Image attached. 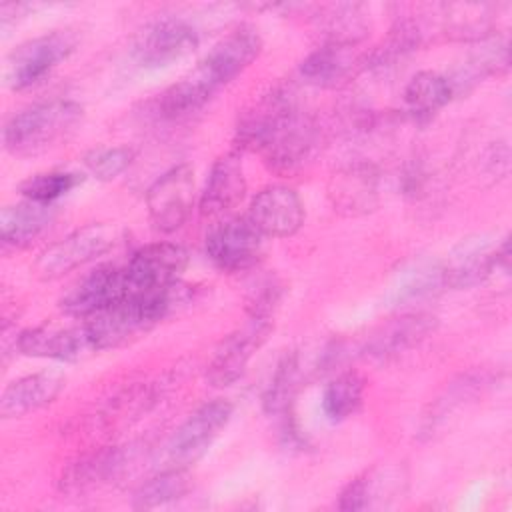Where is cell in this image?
<instances>
[{
	"mask_svg": "<svg viewBox=\"0 0 512 512\" xmlns=\"http://www.w3.org/2000/svg\"><path fill=\"white\" fill-rule=\"evenodd\" d=\"M82 118V106L74 100H48L14 114L2 132L4 148L14 156L46 150L66 136Z\"/></svg>",
	"mask_w": 512,
	"mask_h": 512,
	"instance_id": "cell-1",
	"label": "cell"
},
{
	"mask_svg": "<svg viewBox=\"0 0 512 512\" xmlns=\"http://www.w3.org/2000/svg\"><path fill=\"white\" fill-rule=\"evenodd\" d=\"M116 238V228L110 224L94 222L76 228L38 256L34 274L40 280H56L108 252L116 244Z\"/></svg>",
	"mask_w": 512,
	"mask_h": 512,
	"instance_id": "cell-2",
	"label": "cell"
},
{
	"mask_svg": "<svg viewBox=\"0 0 512 512\" xmlns=\"http://www.w3.org/2000/svg\"><path fill=\"white\" fill-rule=\"evenodd\" d=\"M74 50L76 36L68 30L50 32L20 44L8 60V86L12 90H26L38 84Z\"/></svg>",
	"mask_w": 512,
	"mask_h": 512,
	"instance_id": "cell-3",
	"label": "cell"
},
{
	"mask_svg": "<svg viewBox=\"0 0 512 512\" xmlns=\"http://www.w3.org/2000/svg\"><path fill=\"white\" fill-rule=\"evenodd\" d=\"M272 328L274 324L270 316L248 314V320L228 334L214 350L206 372L210 384L224 388L242 378L250 358L268 340Z\"/></svg>",
	"mask_w": 512,
	"mask_h": 512,
	"instance_id": "cell-4",
	"label": "cell"
},
{
	"mask_svg": "<svg viewBox=\"0 0 512 512\" xmlns=\"http://www.w3.org/2000/svg\"><path fill=\"white\" fill-rule=\"evenodd\" d=\"M234 412L228 400L216 398L196 408L168 442V458L176 468H186L206 454L212 442L226 428Z\"/></svg>",
	"mask_w": 512,
	"mask_h": 512,
	"instance_id": "cell-5",
	"label": "cell"
},
{
	"mask_svg": "<svg viewBox=\"0 0 512 512\" xmlns=\"http://www.w3.org/2000/svg\"><path fill=\"white\" fill-rule=\"evenodd\" d=\"M194 170L178 164L158 176L146 190V208L152 226L158 232L178 230L194 206Z\"/></svg>",
	"mask_w": 512,
	"mask_h": 512,
	"instance_id": "cell-6",
	"label": "cell"
},
{
	"mask_svg": "<svg viewBox=\"0 0 512 512\" xmlns=\"http://www.w3.org/2000/svg\"><path fill=\"white\" fill-rule=\"evenodd\" d=\"M508 266V238L492 242L486 236L462 240L442 264L444 288H472L482 284L498 266Z\"/></svg>",
	"mask_w": 512,
	"mask_h": 512,
	"instance_id": "cell-7",
	"label": "cell"
},
{
	"mask_svg": "<svg viewBox=\"0 0 512 512\" xmlns=\"http://www.w3.org/2000/svg\"><path fill=\"white\" fill-rule=\"evenodd\" d=\"M200 36L180 18H162L148 24L132 46V56L142 68H166L198 48Z\"/></svg>",
	"mask_w": 512,
	"mask_h": 512,
	"instance_id": "cell-8",
	"label": "cell"
},
{
	"mask_svg": "<svg viewBox=\"0 0 512 512\" xmlns=\"http://www.w3.org/2000/svg\"><path fill=\"white\" fill-rule=\"evenodd\" d=\"M206 256L222 272H244L262 256V234L242 218H228L206 236Z\"/></svg>",
	"mask_w": 512,
	"mask_h": 512,
	"instance_id": "cell-9",
	"label": "cell"
},
{
	"mask_svg": "<svg viewBox=\"0 0 512 512\" xmlns=\"http://www.w3.org/2000/svg\"><path fill=\"white\" fill-rule=\"evenodd\" d=\"M188 266V250L174 242H154L138 248L124 268L130 292L166 288L180 282Z\"/></svg>",
	"mask_w": 512,
	"mask_h": 512,
	"instance_id": "cell-10",
	"label": "cell"
},
{
	"mask_svg": "<svg viewBox=\"0 0 512 512\" xmlns=\"http://www.w3.org/2000/svg\"><path fill=\"white\" fill-rule=\"evenodd\" d=\"M318 144V128L300 108L292 112L268 138L260 150L264 162L276 174H292L300 170Z\"/></svg>",
	"mask_w": 512,
	"mask_h": 512,
	"instance_id": "cell-11",
	"label": "cell"
},
{
	"mask_svg": "<svg viewBox=\"0 0 512 512\" xmlns=\"http://www.w3.org/2000/svg\"><path fill=\"white\" fill-rule=\"evenodd\" d=\"M304 204L294 188L272 184L262 188L250 202L248 220L262 236L288 238L304 224Z\"/></svg>",
	"mask_w": 512,
	"mask_h": 512,
	"instance_id": "cell-12",
	"label": "cell"
},
{
	"mask_svg": "<svg viewBox=\"0 0 512 512\" xmlns=\"http://www.w3.org/2000/svg\"><path fill=\"white\" fill-rule=\"evenodd\" d=\"M130 294L124 268L104 264L88 272L78 280L60 300L62 310L68 316L86 320L88 316L108 308L110 304L122 300Z\"/></svg>",
	"mask_w": 512,
	"mask_h": 512,
	"instance_id": "cell-13",
	"label": "cell"
},
{
	"mask_svg": "<svg viewBox=\"0 0 512 512\" xmlns=\"http://www.w3.org/2000/svg\"><path fill=\"white\" fill-rule=\"evenodd\" d=\"M262 40L250 28H238L216 42L196 70L218 90L242 74L260 54Z\"/></svg>",
	"mask_w": 512,
	"mask_h": 512,
	"instance_id": "cell-14",
	"label": "cell"
},
{
	"mask_svg": "<svg viewBox=\"0 0 512 512\" xmlns=\"http://www.w3.org/2000/svg\"><path fill=\"white\" fill-rule=\"evenodd\" d=\"M298 110L294 92L278 86L256 100L238 120L236 142L240 150H262L272 132Z\"/></svg>",
	"mask_w": 512,
	"mask_h": 512,
	"instance_id": "cell-15",
	"label": "cell"
},
{
	"mask_svg": "<svg viewBox=\"0 0 512 512\" xmlns=\"http://www.w3.org/2000/svg\"><path fill=\"white\" fill-rule=\"evenodd\" d=\"M244 196L246 176L240 152L232 150L218 156L200 194V212L204 216H222L236 208Z\"/></svg>",
	"mask_w": 512,
	"mask_h": 512,
	"instance_id": "cell-16",
	"label": "cell"
},
{
	"mask_svg": "<svg viewBox=\"0 0 512 512\" xmlns=\"http://www.w3.org/2000/svg\"><path fill=\"white\" fill-rule=\"evenodd\" d=\"M16 348L24 356L60 362H74L86 352H92L84 326L60 328L54 324H42L20 332L16 338Z\"/></svg>",
	"mask_w": 512,
	"mask_h": 512,
	"instance_id": "cell-17",
	"label": "cell"
},
{
	"mask_svg": "<svg viewBox=\"0 0 512 512\" xmlns=\"http://www.w3.org/2000/svg\"><path fill=\"white\" fill-rule=\"evenodd\" d=\"M66 378L58 370L26 374L10 382L0 396L2 418H16L52 404L64 390Z\"/></svg>",
	"mask_w": 512,
	"mask_h": 512,
	"instance_id": "cell-18",
	"label": "cell"
},
{
	"mask_svg": "<svg viewBox=\"0 0 512 512\" xmlns=\"http://www.w3.org/2000/svg\"><path fill=\"white\" fill-rule=\"evenodd\" d=\"M378 172L372 164L356 162L332 174L328 196L334 210L344 214H362L378 202Z\"/></svg>",
	"mask_w": 512,
	"mask_h": 512,
	"instance_id": "cell-19",
	"label": "cell"
},
{
	"mask_svg": "<svg viewBox=\"0 0 512 512\" xmlns=\"http://www.w3.org/2000/svg\"><path fill=\"white\" fill-rule=\"evenodd\" d=\"M436 328V318L424 312L402 314L386 322L366 344V354L376 360H390L420 344Z\"/></svg>",
	"mask_w": 512,
	"mask_h": 512,
	"instance_id": "cell-20",
	"label": "cell"
},
{
	"mask_svg": "<svg viewBox=\"0 0 512 512\" xmlns=\"http://www.w3.org/2000/svg\"><path fill=\"white\" fill-rule=\"evenodd\" d=\"M402 482L404 480L398 468L388 466L366 470L346 484L340 494L338 508L346 512H358L386 506L388 500L398 496Z\"/></svg>",
	"mask_w": 512,
	"mask_h": 512,
	"instance_id": "cell-21",
	"label": "cell"
},
{
	"mask_svg": "<svg viewBox=\"0 0 512 512\" xmlns=\"http://www.w3.org/2000/svg\"><path fill=\"white\" fill-rule=\"evenodd\" d=\"M54 220V208L24 200L2 208L0 212V238L8 246H28L36 240Z\"/></svg>",
	"mask_w": 512,
	"mask_h": 512,
	"instance_id": "cell-22",
	"label": "cell"
},
{
	"mask_svg": "<svg viewBox=\"0 0 512 512\" xmlns=\"http://www.w3.org/2000/svg\"><path fill=\"white\" fill-rule=\"evenodd\" d=\"M352 70V46L324 42L300 64V76L320 88L338 86Z\"/></svg>",
	"mask_w": 512,
	"mask_h": 512,
	"instance_id": "cell-23",
	"label": "cell"
},
{
	"mask_svg": "<svg viewBox=\"0 0 512 512\" xmlns=\"http://www.w3.org/2000/svg\"><path fill=\"white\" fill-rule=\"evenodd\" d=\"M214 94H216V88L194 68L190 74H186L184 78H180L176 84H172L160 94L156 102V110L162 118H168V120L184 118L200 110Z\"/></svg>",
	"mask_w": 512,
	"mask_h": 512,
	"instance_id": "cell-24",
	"label": "cell"
},
{
	"mask_svg": "<svg viewBox=\"0 0 512 512\" xmlns=\"http://www.w3.org/2000/svg\"><path fill=\"white\" fill-rule=\"evenodd\" d=\"M298 382H300V358L296 352L284 354L262 396L264 412L280 418L284 422L286 432H292L290 418H292V406H294Z\"/></svg>",
	"mask_w": 512,
	"mask_h": 512,
	"instance_id": "cell-25",
	"label": "cell"
},
{
	"mask_svg": "<svg viewBox=\"0 0 512 512\" xmlns=\"http://www.w3.org/2000/svg\"><path fill=\"white\" fill-rule=\"evenodd\" d=\"M508 68V42L504 38H478V44L468 54L462 70L450 78L454 94L462 88L476 84L482 78L500 74Z\"/></svg>",
	"mask_w": 512,
	"mask_h": 512,
	"instance_id": "cell-26",
	"label": "cell"
},
{
	"mask_svg": "<svg viewBox=\"0 0 512 512\" xmlns=\"http://www.w3.org/2000/svg\"><path fill=\"white\" fill-rule=\"evenodd\" d=\"M454 96L456 94L450 78L432 70L418 72L404 88V104L418 118L436 114Z\"/></svg>",
	"mask_w": 512,
	"mask_h": 512,
	"instance_id": "cell-27",
	"label": "cell"
},
{
	"mask_svg": "<svg viewBox=\"0 0 512 512\" xmlns=\"http://www.w3.org/2000/svg\"><path fill=\"white\" fill-rule=\"evenodd\" d=\"M364 398V378L354 372H342L330 380L322 392V412L330 422H342L350 418Z\"/></svg>",
	"mask_w": 512,
	"mask_h": 512,
	"instance_id": "cell-28",
	"label": "cell"
},
{
	"mask_svg": "<svg viewBox=\"0 0 512 512\" xmlns=\"http://www.w3.org/2000/svg\"><path fill=\"white\" fill-rule=\"evenodd\" d=\"M122 466V454L118 448H108L96 454H90L76 464H70L60 480L62 490L78 492L88 486H94L100 480H106Z\"/></svg>",
	"mask_w": 512,
	"mask_h": 512,
	"instance_id": "cell-29",
	"label": "cell"
},
{
	"mask_svg": "<svg viewBox=\"0 0 512 512\" xmlns=\"http://www.w3.org/2000/svg\"><path fill=\"white\" fill-rule=\"evenodd\" d=\"M444 288L442 278V264L438 262H418L404 272H400L394 288H392V300L396 304L400 302H412L420 300L424 296L436 294Z\"/></svg>",
	"mask_w": 512,
	"mask_h": 512,
	"instance_id": "cell-30",
	"label": "cell"
},
{
	"mask_svg": "<svg viewBox=\"0 0 512 512\" xmlns=\"http://www.w3.org/2000/svg\"><path fill=\"white\" fill-rule=\"evenodd\" d=\"M190 490V480L184 468H170L164 470L138 486L134 492V506L136 508H156L168 502L182 498Z\"/></svg>",
	"mask_w": 512,
	"mask_h": 512,
	"instance_id": "cell-31",
	"label": "cell"
},
{
	"mask_svg": "<svg viewBox=\"0 0 512 512\" xmlns=\"http://www.w3.org/2000/svg\"><path fill=\"white\" fill-rule=\"evenodd\" d=\"M82 182H84V176L78 172L52 170V172L34 174L28 180H24L20 184V194L24 196V200L52 206L58 198L66 196L70 190H74Z\"/></svg>",
	"mask_w": 512,
	"mask_h": 512,
	"instance_id": "cell-32",
	"label": "cell"
},
{
	"mask_svg": "<svg viewBox=\"0 0 512 512\" xmlns=\"http://www.w3.org/2000/svg\"><path fill=\"white\" fill-rule=\"evenodd\" d=\"M478 384H482V376H462L458 382L450 384L444 392V396H440L434 406L430 408V412L424 416V424H422V432L424 434H432V430H436L456 408H460L464 404V400L468 396H472L478 388Z\"/></svg>",
	"mask_w": 512,
	"mask_h": 512,
	"instance_id": "cell-33",
	"label": "cell"
},
{
	"mask_svg": "<svg viewBox=\"0 0 512 512\" xmlns=\"http://www.w3.org/2000/svg\"><path fill=\"white\" fill-rule=\"evenodd\" d=\"M134 160V150L128 146L96 148L84 156V164L92 176L102 182H110L120 176Z\"/></svg>",
	"mask_w": 512,
	"mask_h": 512,
	"instance_id": "cell-34",
	"label": "cell"
}]
</instances>
